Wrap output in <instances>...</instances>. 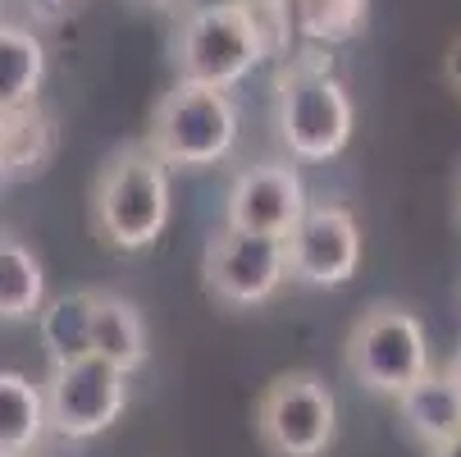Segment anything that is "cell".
I'll use <instances>...</instances> for the list:
<instances>
[{
    "label": "cell",
    "instance_id": "30bf717a",
    "mask_svg": "<svg viewBox=\"0 0 461 457\" xmlns=\"http://www.w3.org/2000/svg\"><path fill=\"white\" fill-rule=\"evenodd\" d=\"M302 211H306V183H302L297 165L266 160V165H251L233 178L229 202H224V224L284 238L302 220Z\"/></svg>",
    "mask_w": 461,
    "mask_h": 457
},
{
    "label": "cell",
    "instance_id": "44dd1931",
    "mask_svg": "<svg viewBox=\"0 0 461 457\" xmlns=\"http://www.w3.org/2000/svg\"><path fill=\"white\" fill-rule=\"evenodd\" d=\"M443 83H447V92L461 101V37H452L447 50H443Z\"/></svg>",
    "mask_w": 461,
    "mask_h": 457
},
{
    "label": "cell",
    "instance_id": "6da1fadb",
    "mask_svg": "<svg viewBox=\"0 0 461 457\" xmlns=\"http://www.w3.org/2000/svg\"><path fill=\"white\" fill-rule=\"evenodd\" d=\"M275 119L284 147L297 160H334L352 142L357 110L343 78H334V59L324 55V46L306 41V50L279 59Z\"/></svg>",
    "mask_w": 461,
    "mask_h": 457
},
{
    "label": "cell",
    "instance_id": "4fadbf2b",
    "mask_svg": "<svg viewBox=\"0 0 461 457\" xmlns=\"http://www.w3.org/2000/svg\"><path fill=\"white\" fill-rule=\"evenodd\" d=\"M46 302V270L37 251L14 233L0 229V324H28Z\"/></svg>",
    "mask_w": 461,
    "mask_h": 457
},
{
    "label": "cell",
    "instance_id": "7c38bea8",
    "mask_svg": "<svg viewBox=\"0 0 461 457\" xmlns=\"http://www.w3.org/2000/svg\"><path fill=\"white\" fill-rule=\"evenodd\" d=\"M398 412L420 448H438L452 434H461V388L447 370H425L398 394Z\"/></svg>",
    "mask_w": 461,
    "mask_h": 457
},
{
    "label": "cell",
    "instance_id": "484cf974",
    "mask_svg": "<svg viewBox=\"0 0 461 457\" xmlns=\"http://www.w3.org/2000/svg\"><path fill=\"white\" fill-rule=\"evenodd\" d=\"M0 457H32V452H0Z\"/></svg>",
    "mask_w": 461,
    "mask_h": 457
},
{
    "label": "cell",
    "instance_id": "ac0fdd59",
    "mask_svg": "<svg viewBox=\"0 0 461 457\" xmlns=\"http://www.w3.org/2000/svg\"><path fill=\"white\" fill-rule=\"evenodd\" d=\"M293 32L311 46H348L370 23V0H288Z\"/></svg>",
    "mask_w": 461,
    "mask_h": 457
},
{
    "label": "cell",
    "instance_id": "603a6c76",
    "mask_svg": "<svg viewBox=\"0 0 461 457\" xmlns=\"http://www.w3.org/2000/svg\"><path fill=\"white\" fill-rule=\"evenodd\" d=\"M447 375L456 379V388H461V348H456V357H452V366H447Z\"/></svg>",
    "mask_w": 461,
    "mask_h": 457
},
{
    "label": "cell",
    "instance_id": "5bb4252c",
    "mask_svg": "<svg viewBox=\"0 0 461 457\" xmlns=\"http://www.w3.org/2000/svg\"><path fill=\"white\" fill-rule=\"evenodd\" d=\"M55 156V119L32 101L19 110H0V160L14 178H32Z\"/></svg>",
    "mask_w": 461,
    "mask_h": 457
},
{
    "label": "cell",
    "instance_id": "3957f363",
    "mask_svg": "<svg viewBox=\"0 0 461 457\" xmlns=\"http://www.w3.org/2000/svg\"><path fill=\"white\" fill-rule=\"evenodd\" d=\"M165 169H206L220 165L238 142V105L224 87L178 78L147 119L142 138Z\"/></svg>",
    "mask_w": 461,
    "mask_h": 457
},
{
    "label": "cell",
    "instance_id": "ffe728a7",
    "mask_svg": "<svg viewBox=\"0 0 461 457\" xmlns=\"http://www.w3.org/2000/svg\"><path fill=\"white\" fill-rule=\"evenodd\" d=\"M23 10H28L37 23L55 28V23H64V19H74V14L83 10V0H23Z\"/></svg>",
    "mask_w": 461,
    "mask_h": 457
},
{
    "label": "cell",
    "instance_id": "ba28073f",
    "mask_svg": "<svg viewBox=\"0 0 461 457\" xmlns=\"http://www.w3.org/2000/svg\"><path fill=\"white\" fill-rule=\"evenodd\" d=\"M288 279L284 266V238L270 233H247V229H215L202 251V284L220 306L247 311L270 302Z\"/></svg>",
    "mask_w": 461,
    "mask_h": 457
},
{
    "label": "cell",
    "instance_id": "5b68a950",
    "mask_svg": "<svg viewBox=\"0 0 461 457\" xmlns=\"http://www.w3.org/2000/svg\"><path fill=\"white\" fill-rule=\"evenodd\" d=\"M251 421L270 457H324L339 434V398L315 370H284L260 388Z\"/></svg>",
    "mask_w": 461,
    "mask_h": 457
},
{
    "label": "cell",
    "instance_id": "d6986e66",
    "mask_svg": "<svg viewBox=\"0 0 461 457\" xmlns=\"http://www.w3.org/2000/svg\"><path fill=\"white\" fill-rule=\"evenodd\" d=\"M229 5L251 23L260 55L266 59H288L293 55V5L288 0H229Z\"/></svg>",
    "mask_w": 461,
    "mask_h": 457
},
{
    "label": "cell",
    "instance_id": "7402d4cb",
    "mask_svg": "<svg viewBox=\"0 0 461 457\" xmlns=\"http://www.w3.org/2000/svg\"><path fill=\"white\" fill-rule=\"evenodd\" d=\"M429 457H461V434H452L447 443H438V448H429Z\"/></svg>",
    "mask_w": 461,
    "mask_h": 457
},
{
    "label": "cell",
    "instance_id": "8992f818",
    "mask_svg": "<svg viewBox=\"0 0 461 457\" xmlns=\"http://www.w3.org/2000/svg\"><path fill=\"white\" fill-rule=\"evenodd\" d=\"M169 59H174L178 78L224 87V92L238 87L256 64H266L251 23L229 5V0H211V5H196L192 14H183L178 28H174Z\"/></svg>",
    "mask_w": 461,
    "mask_h": 457
},
{
    "label": "cell",
    "instance_id": "d4e9b609",
    "mask_svg": "<svg viewBox=\"0 0 461 457\" xmlns=\"http://www.w3.org/2000/svg\"><path fill=\"white\" fill-rule=\"evenodd\" d=\"M10 183V169H5V160H0V187H5Z\"/></svg>",
    "mask_w": 461,
    "mask_h": 457
},
{
    "label": "cell",
    "instance_id": "8fae6325",
    "mask_svg": "<svg viewBox=\"0 0 461 457\" xmlns=\"http://www.w3.org/2000/svg\"><path fill=\"white\" fill-rule=\"evenodd\" d=\"M92 352L123 375L147 366L151 334H147V315L133 297L110 293V288H92Z\"/></svg>",
    "mask_w": 461,
    "mask_h": 457
},
{
    "label": "cell",
    "instance_id": "7a4b0ae2",
    "mask_svg": "<svg viewBox=\"0 0 461 457\" xmlns=\"http://www.w3.org/2000/svg\"><path fill=\"white\" fill-rule=\"evenodd\" d=\"M92 224L114 251H151L169 224V169L147 142H119L92 183Z\"/></svg>",
    "mask_w": 461,
    "mask_h": 457
},
{
    "label": "cell",
    "instance_id": "e0dca14e",
    "mask_svg": "<svg viewBox=\"0 0 461 457\" xmlns=\"http://www.w3.org/2000/svg\"><path fill=\"white\" fill-rule=\"evenodd\" d=\"M46 439L41 384L19 370H0V452H37Z\"/></svg>",
    "mask_w": 461,
    "mask_h": 457
},
{
    "label": "cell",
    "instance_id": "2e32d148",
    "mask_svg": "<svg viewBox=\"0 0 461 457\" xmlns=\"http://www.w3.org/2000/svg\"><path fill=\"white\" fill-rule=\"evenodd\" d=\"M37 334L50 361H74L92 352V288L59 293L41 302L37 311Z\"/></svg>",
    "mask_w": 461,
    "mask_h": 457
},
{
    "label": "cell",
    "instance_id": "52a82bcc",
    "mask_svg": "<svg viewBox=\"0 0 461 457\" xmlns=\"http://www.w3.org/2000/svg\"><path fill=\"white\" fill-rule=\"evenodd\" d=\"M41 403H46V434L96 439L128 407V375L101 361L96 352L74 357V361H50Z\"/></svg>",
    "mask_w": 461,
    "mask_h": 457
},
{
    "label": "cell",
    "instance_id": "9a60e30c",
    "mask_svg": "<svg viewBox=\"0 0 461 457\" xmlns=\"http://www.w3.org/2000/svg\"><path fill=\"white\" fill-rule=\"evenodd\" d=\"M46 83V46L32 28L0 23V110L32 105Z\"/></svg>",
    "mask_w": 461,
    "mask_h": 457
},
{
    "label": "cell",
    "instance_id": "277c9868",
    "mask_svg": "<svg viewBox=\"0 0 461 457\" xmlns=\"http://www.w3.org/2000/svg\"><path fill=\"white\" fill-rule=\"evenodd\" d=\"M348 370L366 394L398 398L429 370V343L416 311L398 302H370L348 334Z\"/></svg>",
    "mask_w": 461,
    "mask_h": 457
},
{
    "label": "cell",
    "instance_id": "9c48e42d",
    "mask_svg": "<svg viewBox=\"0 0 461 457\" xmlns=\"http://www.w3.org/2000/svg\"><path fill=\"white\" fill-rule=\"evenodd\" d=\"M284 266L302 288H343L361 270V224L339 202H306L284 233Z\"/></svg>",
    "mask_w": 461,
    "mask_h": 457
},
{
    "label": "cell",
    "instance_id": "cb8c5ba5",
    "mask_svg": "<svg viewBox=\"0 0 461 457\" xmlns=\"http://www.w3.org/2000/svg\"><path fill=\"white\" fill-rule=\"evenodd\" d=\"M147 5H160V10H169V5H178V0H147Z\"/></svg>",
    "mask_w": 461,
    "mask_h": 457
}]
</instances>
